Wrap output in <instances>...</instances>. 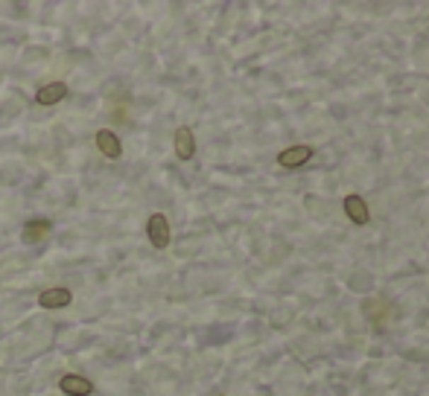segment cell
Masks as SVG:
<instances>
[{"label": "cell", "mask_w": 429, "mask_h": 396, "mask_svg": "<svg viewBox=\"0 0 429 396\" xmlns=\"http://www.w3.org/2000/svg\"><path fill=\"white\" fill-rule=\"evenodd\" d=\"M147 236L152 242V248H158V251H164V248H170V219H166L164 213H152L149 221H147Z\"/></svg>", "instance_id": "6da1fadb"}, {"label": "cell", "mask_w": 429, "mask_h": 396, "mask_svg": "<svg viewBox=\"0 0 429 396\" xmlns=\"http://www.w3.org/2000/svg\"><path fill=\"white\" fill-rule=\"evenodd\" d=\"M70 303H74V291L64 289V286L44 289V291L38 294V306H44V309H64V306H70Z\"/></svg>", "instance_id": "7a4b0ae2"}, {"label": "cell", "mask_w": 429, "mask_h": 396, "mask_svg": "<svg viewBox=\"0 0 429 396\" xmlns=\"http://www.w3.org/2000/svg\"><path fill=\"white\" fill-rule=\"evenodd\" d=\"M316 155V148L313 146H290V148H283V152L278 155V163L283 166V169H295V166H304L309 158Z\"/></svg>", "instance_id": "3957f363"}, {"label": "cell", "mask_w": 429, "mask_h": 396, "mask_svg": "<svg viewBox=\"0 0 429 396\" xmlns=\"http://www.w3.org/2000/svg\"><path fill=\"white\" fill-rule=\"evenodd\" d=\"M345 216L353 221V225L365 228L368 221H371V213H368V204H365V198H362V195H356V192L345 195Z\"/></svg>", "instance_id": "277c9868"}, {"label": "cell", "mask_w": 429, "mask_h": 396, "mask_svg": "<svg viewBox=\"0 0 429 396\" xmlns=\"http://www.w3.org/2000/svg\"><path fill=\"white\" fill-rule=\"evenodd\" d=\"M50 233H53V221L50 219H30L27 225H23L21 239L27 242V245H41Z\"/></svg>", "instance_id": "5b68a950"}, {"label": "cell", "mask_w": 429, "mask_h": 396, "mask_svg": "<svg viewBox=\"0 0 429 396\" xmlns=\"http://www.w3.org/2000/svg\"><path fill=\"white\" fill-rule=\"evenodd\" d=\"M64 96H67V85H64V82H50V85H41V88L35 91V103H38L41 108H53V105L62 103Z\"/></svg>", "instance_id": "8992f818"}, {"label": "cell", "mask_w": 429, "mask_h": 396, "mask_svg": "<svg viewBox=\"0 0 429 396\" xmlns=\"http://www.w3.org/2000/svg\"><path fill=\"white\" fill-rule=\"evenodd\" d=\"M173 146H176V158L178 161H190L196 155V137H193V129H176V137H173Z\"/></svg>", "instance_id": "52a82bcc"}, {"label": "cell", "mask_w": 429, "mask_h": 396, "mask_svg": "<svg viewBox=\"0 0 429 396\" xmlns=\"http://www.w3.org/2000/svg\"><path fill=\"white\" fill-rule=\"evenodd\" d=\"M59 388H62V393H67V396H91V393H93V382L85 379V376H79V373L62 376V379H59Z\"/></svg>", "instance_id": "ba28073f"}, {"label": "cell", "mask_w": 429, "mask_h": 396, "mask_svg": "<svg viewBox=\"0 0 429 396\" xmlns=\"http://www.w3.org/2000/svg\"><path fill=\"white\" fill-rule=\"evenodd\" d=\"M93 143H97V148H100V155H105L108 161H117L123 155V146H120V137H117L114 132H108V129H103V132H97V137H93Z\"/></svg>", "instance_id": "9c48e42d"}, {"label": "cell", "mask_w": 429, "mask_h": 396, "mask_svg": "<svg viewBox=\"0 0 429 396\" xmlns=\"http://www.w3.org/2000/svg\"><path fill=\"white\" fill-rule=\"evenodd\" d=\"M362 312L374 320V324H383V320H389V315H391V306H389L386 297H368V301L362 303Z\"/></svg>", "instance_id": "30bf717a"}]
</instances>
